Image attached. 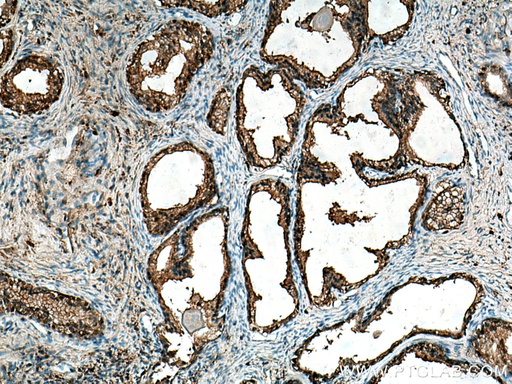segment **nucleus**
Wrapping results in <instances>:
<instances>
[{"label": "nucleus", "mask_w": 512, "mask_h": 384, "mask_svg": "<svg viewBox=\"0 0 512 384\" xmlns=\"http://www.w3.org/2000/svg\"><path fill=\"white\" fill-rule=\"evenodd\" d=\"M63 83V70L54 59L28 55L2 75L1 102L22 114L42 112L58 100Z\"/></svg>", "instance_id": "7ed1b4c3"}, {"label": "nucleus", "mask_w": 512, "mask_h": 384, "mask_svg": "<svg viewBox=\"0 0 512 384\" xmlns=\"http://www.w3.org/2000/svg\"><path fill=\"white\" fill-rule=\"evenodd\" d=\"M280 70L250 65L236 93V133L247 160L264 167L276 161L289 145L297 113L286 112L281 96L287 88Z\"/></svg>", "instance_id": "f03ea898"}, {"label": "nucleus", "mask_w": 512, "mask_h": 384, "mask_svg": "<svg viewBox=\"0 0 512 384\" xmlns=\"http://www.w3.org/2000/svg\"><path fill=\"white\" fill-rule=\"evenodd\" d=\"M211 31L202 23L170 20L131 54L126 79L134 98L153 113L173 109L214 50Z\"/></svg>", "instance_id": "f257e3e1"}, {"label": "nucleus", "mask_w": 512, "mask_h": 384, "mask_svg": "<svg viewBox=\"0 0 512 384\" xmlns=\"http://www.w3.org/2000/svg\"><path fill=\"white\" fill-rule=\"evenodd\" d=\"M167 5H174V6H185L190 9L196 10L202 14H205L209 17H216L222 13L229 12V11H237L239 10L243 5H245V2H196V1H189V2H167Z\"/></svg>", "instance_id": "20e7f679"}]
</instances>
